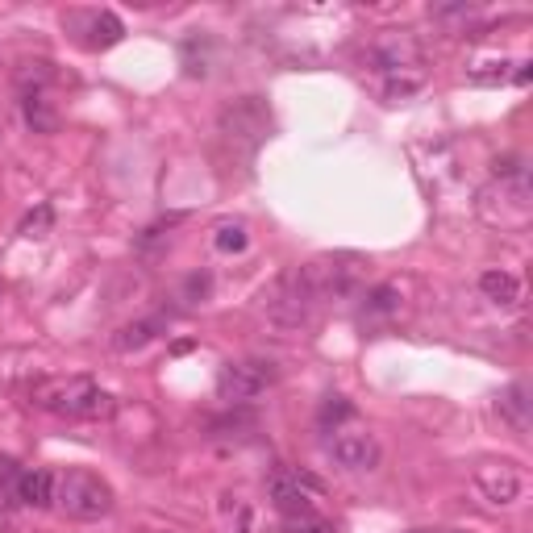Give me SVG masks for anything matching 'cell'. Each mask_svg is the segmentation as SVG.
Returning <instances> with one entry per match:
<instances>
[{"label":"cell","mask_w":533,"mask_h":533,"mask_svg":"<svg viewBox=\"0 0 533 533\" xmlns=\"http://www.w3.org/2000/svg\"><path fill=\"white\" fill-rule=\"evenodd\" d=\"M34 404L71 421H109L117 413V396L92 379H46L34 388Z\"/></svg>","instance_id":"cell-1"},{"label":"cell","mask_w":533,"mask_h":533,"mask_svg":"<svg viewBox=\"0 0 533 533\" xmlns=\"http://www.w3.org/2000/svg\"><path fill=\"white\" fill-rule=\"evenodd\" d=\"M55 504L75 521H100V517L113 513L117 496H113L105 475H96L88 467H71V471L59 475V484H55Z\"/></svg>","instance_id":"cell-2"},{"label":"cell","mask_w":533,"mask_h":533,"mask_svg":"<svg viewBox=\"0 0 533 533\" xmlns=\"http://www.w3.org/2000/svg\"><path fill=\"white\" fill-rule=\"evenodd\" d=\"M217 130H221L225 142H234V146L246 150V155H255V150L267 142V134H271V113H267V105L259 96H242L221 113Z\"/></svg>","instance_id":"cell-3"},{"label":"cell","mask_w":533,"mask_h":533,"mask_svg":"<svg viewBox=\"0 0 533 533\" xmlns=\"http://www.w3.org/2000/svg\"><path fill=\"white\" fill-rule=\"evenodd\" d=\"M321 492H325L321 479L300 471V467L296 471H271V479H267V500L284 517H309Z\"/></svg>","instance_id":"cell-4"},{"label":"cell","mask_w":533,"mask_h":533,"mask_svg":"<svg viewBox=\"0 0 533 533\" xmlns=\"http://www.w3.org/2000/svg\"><path fill=\"white\" fill-rule=\"evenodd\" d=\"M271 384H275V367L271 363H259V359H250V363H225L217 371V396L225 404H250L255 396H263Z\"/></svg>","instance_id":"cell-5"},{"label":"cell","mask_w":533,"mask_h":533,"mask_svg":"<svg viewBox=\"0 0 533 533\" xmlns=\"http://www.w3.org/2000/svg\"><path fill=\"white\" fill-rule=\"evenodd\" d=\"M371 63H375V71H384L388 80L392 75H421V46L409 38V30H392L371 46Z\"/></svg>","instance_id":"cell-6"},{"label":"cell","mask_w":533,"mask_h":533,"mask_svg":"<svg viewBox=\"0 0 533 533\" xmlns=\"http://www.w3.org/2000/svg\"><path fill=\"white\" fill-rule=\"evenodd\" d=\"M329 454L334 463L346 471H375L379 467V442L367 429H342V434L329 442Z\"/></svg>","instance_id":"cell-7"},{"label":"cell","mask_w":533,"mask_h":533,"mask_svg":"<svg viewBox=\"0 0 533 533\" xmlns=\"http://www.w3.org/2000/svg\"><path fill=\"white\" fill-rule=\"evenodd\" d=\"M475 484H479V492H484L492 504H500V509H504V504H513L521 496V471L513 463H488V467H479Z\"/></svg>","instance_id":"cell-8"},{"label":"cell","mask_w":533,"mask_h":533,"mask_svg":"<svg viewBox=\"0 0 533 533\" xmlns=\"http://www.w3.org/2000/svg\"><path fill=\"white\" fill-rule=\"evenodd\" d=\"M171 317H175V313H155V317H142V321H130V325H121L117 334H113V350H117V354H134V350H146V346L155 342L159 334H167Z\"/></svg>","instance_id":"cell-9"},{"label":"cell","mask_w":533,"mask_h":533,"mask_svg":"<svg viewBox=\"0 0 533 533\" xmlns=\"http://www.w3.org/2000/svg\"><path fill=\"white\" fill-rule=\"evenodd\" d=\"M55 484H59L55 471L30 467V471L17 475V500L25 504V509H50V504H55Z\"/></svg>","instance_id":"cell-10"},{"label":"cell","mask_w":533,"mask_h":533,"mask_svg":"<svg viewBox=\"0 0 533 533\" xmlns=\"http://www.w3.org/2000/svg\"><path fill=\"white\" fill-rule=\"evenodd\" d=\"M496 409H500V417L509 421L517 434H529V425H533V400H529V388L525 384H509L500 392V400H496Z\"/></svg>","instance_id":"cell-11"},{"label":"cell","mask_w":533,"mask_h":533,"mask_svg":"<svg viewBox=\"0 0 533 533\" xmlns=\"http://www.w3.org/2000/svg\"><path fill=\"white\" fill-rule=\"evenodd\" d=\"M479 292H484L492 304H500V309H513L521 300V279L513 271H484L479 275Z\"/></svg>","instance_id":"cell-12"},{"label":"cell","mask_w":533,"mask_h":533,"mask_svg":"<svg viewBox=\"0 0 533 533\" xmlns=\"http://www.w3.org/2000/svg\"><path fill=\"white\" fill-rule=\"evenodd\" d=\"M88 21V46L92 50H109V46H117L121 38H125V25H121V17L117 13H109V9H100V13H88L84 17Z\"/></svg>","instance_id":"cell-13"},{"label":"cell","mask_w":533,"mask_h":533,"mask_svg":"<svg viewBox=\"0 0 533 533\" xmlns=\"http://www.w3.org/2000/svg\"><path fill=\"white\" fill-rule=\"evenodd\" d=\"M21 113H25V125H30L34 134H55L59 113L50 109L46 92H21Z\"/></svg>","instance_id":"cell-14"},{"label":"cell","mask_w":533,"mask_h":533,"mask_svg":"<svg viewBox=\"0 0 533 533\" xmlns=\"http://www.w3.org/2000/svg\"><path fill=\"white\" fill-rule=\"evenodd\" d=\"M213 246L221 250V255H242V250L250 246V234L242 221H221L213 230Z\"/></svg>","instance_id":"cell-15"},{"label":"cell","mask_w":533,"mask_h":533,"mask_svg":"<svg viewBox=\"0 0 533 533\" xmlns=\"http://www.w3.org/2000/svg\"><path fill=\"white\" fill-rule=\"evenodd\" d=\"M350 417H354V404H350L346 396H325L321 413H317L321 429H329V425H334V434H338V425H342V421H350Z\"/></svg>","instance_id":"cell-16"},{"label":"cell","mask_w":533,"mask_h":533,"mask_svg":"<svg viewBox=\"0 0 533 533\" xmlns=\"http://www.w3.org/2000/svg\"><path fill=\"white\" fill-rule=\"evenodd\" d=\"M279 533H338V525L317 517V513H309V517H284Z\"/></svg>","instance_id":"cell-17"},{"label":"cell","mask_w":533,"mask_h":533,"mask_svg":"<svg viewBox=\"0 0 533 533\" xmlns=\"http://www.w3.org/2000/svg\"><path fill=\"white\" fill-rule=\"evenodd\" d=\"M209 292H213V275H209V271H192V275L184 279L180 300H188V304H205Z\"/></svg>","instance_id":"cell-18"},{"label":"cell","mask_w":533,"mask_h":533,"mask_svg":"<svg viewBox=\"0 0 533 533\" xmlns=\"http://www.w3.org/2000/svg\"><path fill=\"white\" fill-rule=\"evenodd\" d=\"M50 221H55V213H50V205H38V213H30L21 221V238H46Z\"/></svg>","instance_id":"cell-19"},{"label":"cell","mask_w":533,"mask_h":533,"mask_svg":"<svg viewBox=\"0 0 533 533\" xmlns=\"http://www.w3.org/2000/svg\"><path fill=\"white\" fill-rule=\"evenodd\" d=\"M396 304H400V296H396V288H375L371 296H367V313H392L396 309Z\"/></svg>","instance_id":"cell-20"},{"label":"cell","mask_w":533,"mask_h":533,"mask_svg":"<svg viewBox=\"0 0 533 533\" xmlns=\"http://www.w3.org/2000/svg\"><path fill=\"white\" fill-rule=\"evenodd\" d=\"M413 533H459V529H413Z\"/></svg>","instance_id":"cell-21"},{"label":"cell","mask_w":533,"mask_h":533,"mask_svg":"<svg viewBox=\"0 0 533 533\" xmlns=\"http://www.w3.org/2000/svg\"><path fill=\"white\" fill-rule=\"evenodd\" d=\"M0 500H5V492H0Z\"/></svg>","instance_id":"cell-22"}]
</instances>
